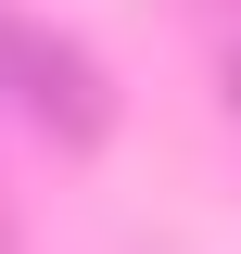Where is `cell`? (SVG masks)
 <instances>
[{
	"mask_svg": "<svg viewBox=\"0 0 241 254\" xmlns=\"http://www.w3.org/2000/svg\"><path fill=\"white\" fill-rule=\"evenodd\" d=\"M0 89L26 102L38 127H63V140H102V76H89V51L38 38L26 13H0Z\"/></svg>",
	"mask_w": 241,
	"mask_h": 254,
	"instance_id": "1",
	"label": "cell"
},
{
	"mask_svg": "<svg viewBox=\"0 0 241 254\" xmlns=\"http://www.w3.org/2000/svg\"><path fill=\"white\" fill-rule=\"evenodd\" d=\"M229 102H241V64H229Z\"/></svg>",
	"mask_w": 241,
	"mask_h": 254,
	"instance_id": "2",
	"label": "cell"
}]
</instances>
